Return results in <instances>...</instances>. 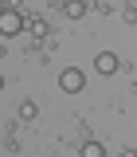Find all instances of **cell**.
Masks as SVG:
<instances>
[{"label":"cell","instance_id":"cell-3","mask_svg":"<svg viewBox=\"0 0 137 157\" xmlns=\"http://www.w3.org/2000/svg\"><path fill=\"white\" fill-rule=\"evenodd\" d=\"M94 71L98 75H117V71H121V59H117L114 51H98L94 55Z\"/></svg>","mask_w":137,"mask_h":157},{"label":"cell","instance_id":"cell-7","mask_svg":"<svg viewBox=\"0 0 137 157\" xmlns=\"http://www.w3.org/2000/svg\"><path fill=\"white\" fill-rule=\"evenodd\" d=\"M28 32H35V36L43 39V36H47V24H43V20H28Z\"/></svg>","mask_w":137,"mask_h":157},{"label":"cell","instance_id":"cell-8","mask_svg":"<svg viewBox=\"0 0 137 157\" xmlns=\"http://www.w3.org/2000/svg\"><path fill=\"white\" fill-rule=\"evenodd\" d=\"M125 20H133V24H137V0L129 4V8H125Z\"/></svg>","mask_w":137,"mask_h":157},{"label":"cell","instance_id":"cell-9","mask_svg":"<svg viewBox=\"0 0 137 157\" xmlns=\"http://www.w3.org/2000/svg\"><path fill=\"white\" fill-rule=\"evenodd\" d=\"M0 90H4V75H0Z\"/></svg>","mask_w":137,"mask_h":157},{"label":"cell","instance_id":"cell-2","mask_svg":"<svg viewBox=\"0 0 137 157\" xmlns=\"http://www.w3.org/2000/svg\"><path fill=\"white\" fill-rule=\"evenodd\" d=\"M82 86H86V75H82L78 67H63V71H59V90H63V94H78Z\"/></svg>","mask_w":137,"mask_h":157},{"label":"cell","instance_id":"cell-10","mask_svg":"<svg viewBox=\"0 0 137 157\" xmlns=\"http://www.w3.org/2000/svg\"><path fill=\"white\" fill-rule=\"evenodd\" d=\"M59 4H63V0H59Z\"/></svg>","mask_w":137,"mask_h":157},{"label":"cell","instance_id":"cell-4","mask_svg":"<svg viewBox=\"0 0 137 157\" xmlns=\"http://www.w3.org/2000/svg\"><path fill=\"white\" fill-rule=\"evenodd\" d=\"M63 8H67V16H71V20H82V12H86V0H63Z\"/></svg>","mask_w":137,"mask_h":157},{"label":"cell","instance_id":"cell-1","mask_svg":"<svg viewBox=\"0 0 137 157\" xmlns=\"http://www.w3.org/2000/svg\"><path fill=\"white\" fill-rule=\"evenodd\" d=\"M20 32H28V16L20 12V8H4L0 12V39H12Z\"/></svg>","mask_w":137,"mask_h":157},{"label":"cell","instance_id":"cell-6","mask_svg":"<svg viewBox=\"0 0 137 157\" xmlns=\"http://www.w3.org/2000/svg\"><path fill=\"white\" fill-rule=\"evenodd\" d=\"M82 157H106V145L102 141H82Z\"/></svg>","mask_w":137,"mask_h":157},{"label":"cell","instance_id":"cell-5","mask_svg":"<svg viewBox=\"0 0 137 157\" xmlns=\"http://www.w3.org/2000/svg\"><path fill=\"white\" fill-rule=\"evenodd\" d=\"M35 114H39V106L31 98H24V102H20V118H24V122H35Z\"/></svg>","mask_w":137,"mask_h":157}]
</instances>
